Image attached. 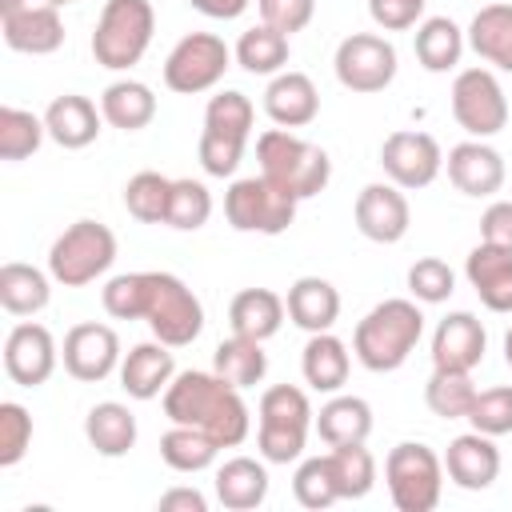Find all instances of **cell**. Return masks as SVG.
<instances>
[{
    "mask_svg": "<svg viewBox=\"0 0 512 512\" xmlns=\"http://www.w3.org/2000/svg\"><path fill=\"white\" fill-rule=\"evenodd\" d=\"M284 296H276L272 288H244L232 296L228 304V324L236 336H248V340H272L284 324Z\"/></svg>",
    "mask_w": 512,
    "mask_h": 512,
    "instance_id": "cell-27",
    "label": "cell"
},
{
    "mask_svg": "<svg viewBox=\"0 0 512 512\" xmlns=\"http://www.w3.org/2000/svg\"><path fill=\"white\" fill-rule=\"evenodd\" d=\"M216 500L228 512H252L268 500V468L252 456H232L216 468Z\"/></svg>",
    "mask_w": 512,
    "mask_h": 512,
    "instance_id": "cell-28",
    "label": "cell"
},
{
    "mask_svg": "<svg viewBox=\"0 0 512 512\" xmlns=\"http://www.w3.org/2000/svg\"><path fill=\"white\" fill-rule=\"evenodd\" d=\"M264 112H268V120L276 128H304V124H312L316 112H320V92H316L312 76L292 72V68L276 72L268 80V88H264Z\"/></svg>",
    "mask_w": 512,
    "mask_h": 512,
    "instance_id": "cell-21",
    "label": "cell"
},
{
    "mask_svg": "<svg viewBox=\"0 0 512 512\" xmlns=\"http://www.w3.org/2000/svg\"><path fill=\"white\" fill-rule=\"evenodd\" d=\"M292 496H296L300 508H312V512L332 508L340 500V484H336V468H332V456L328 452L324 456H308V460L296 464V472H292Z\"/></svg>",
    "mask_w": 512,
    "mask_h": 512,
    "instance_id": "cell-39",
    "label": "cell"
},
{
    "mask_svg": "<svg viewBox=\"0 0 512 512\" xmlns=\"http://www.w3.org/2000/svg\"><path fill=\"white\" fill-rule=\"evenodd\" d=\"M296 196L272 184L268 176H244L232 180L224 192V216L236 232H260V236H280L296 220Z\"/></svg>",
    "mask_w": 512,
    "mask_h": 512,
    "instance_id": "cell-9",
    "label": "cell"
},
{
    "mask_svg": "<svg viewBox=\"0 0 512 512\" xmlns=\"http://www.w3.org/2000/svg\"><path fill=\"white\" fill-rule=\"evenodd\" d=\"M116 260V236L100 220H76L68 224L52 248H48V272L64 288H84L96 276H104Z\"/></svg>",
    "mask_w": 512,
    "mask_h": 512,
    "instance_id": "cell-7",
    "label": "cell"
},
{
    "mask_svg": "<svg viewBox=\"0 0 512 512\" xmlns=\"http://www.w3.org/2000/svg\"><path fill=\"white\" fill-rule=\"evenodd\" d=\"M212 372L224 376V380L236 384V388L260 384L264 372H268L264 340H248V336H236V332H232L228 340L216 344V352H212Z\"/></svg>",
    "mask_w": 512,
    "mask_h": 512,
    "instance_id": "cell-35",
    "label": "cell"
},
{
    "mask_svg": "<svg viewBox=\"0 0 512 512\" xmlns=\"http://www.w3.org/2000/svg\"><path fill=\"white\" fill-rule=\"evenodd\" d=\"M408 292L420 304H444L456 292V272L440 256H420L408 268Z\"/></svg>",
    "mask_w": 512,
    "mask_h": 512,
    "instance_id": "cell-46",
    "label": "cell"
},
{
    "mask_svg": "<svg viewBox=\"0 0 512 512\" xmlns=\"http://www.w3.org/2000/svg\"><path fill=\"white\" fill-rule=\"evenodd\" d=\"M504 364H508V368H512V328H508V332H504Z\"/></svg>",
    "mask_w": 512,
    "mask_h": 512,
    "instance_id": "cell-55",
    "label": "cell"
},
{
    "mask_svg": "<svg viewBox=\"0 0 512 512\" xmlns=\"http://www.w3.org/2000/svg\"><path fill=\"white\" fill-rule=\"evenodd\" d=\"M332 468H336V484H340V500H360L372 492L376 484V456L364 444H340L328 448Z\"/></svg>",
    "mask_w": 512,
    "mask_h": 512,
    "instance_id": "cell-43",
    "label": "cell"
},
{
    "mask_svg": "<svg viewBox=\"0 0 512 512\" xmlns=\"http://www.w3.org/2000/svg\"><path fill=\"white\" fill-rule=\"evenodd\" d=\"M380 168L384 176L404 188V192H416V188H428L440 168H444V152L436 144V136L428 132H416V128H400L392 132L384 144H380Z\"/></svg>",
    "mask_w": 512,
    "mask_h": 512,
    "instance_id": "cell-13",
    "label": "cell"
},
{
    "mask_svg": "<svg viewBox=\"0 0 512 512\" xmlns=\"http://www.w3.org/2000/svg\"><path fill=\"white\" fill-rule=\"evenodd\" d=\"M260 8V24L292 36V32H304L316 16V0H256Z\"/></svg>",
    "mask_w": 512,
    "mask_h": 512,
    "instance_id": "cell-49",
    "label": "cell"
},
{
    "mask_svg": "<svg viewBox=\"0 0 512 512\" xmlns=\"http://www.w3.org/2000/svg\"><path fill=\"white\" fill-rule=\"evenodd\" d=\"M256 448L268 464H292L304 456L308 428L316 424V412L308 404V392L296 384H272L260 396L256 408Z\"/></svg>",
    "mask_w": 512,
    "mask_h": 512,
    "instance_id": "cell-5",
    "label": "cell"
},
{
    "mask_svg": "<svg viewBox=\"0 0 512 512\" xmlns=\"http://www.w3.org/2000/svg\"><path fill=\"white\" fill-rule=\"evenodd\" d=\"M352 216H356L360 236H368L372 244H396V240L408 236V224H412L408 196H404V188H396L392 180L364 184L360 196H356Z\"/></svg>",
    "mask_w": 512,
    "mask_h": 512,
    "instance_id": "cell-14",
    "label": "cell"
},
{
    "mask_svg": "<svg viewBox=\"0 0 512 512\" xmlns=\"http://www.w3.org/2000/svg\"><path fill=\"white\" fill-rule=\"evenodd\" d=\"M152 32L156 12L148 0H108L92 32V56L108 72H128L148 52Z\"/></svg>",
    "mask_w": 512,
    "mask_h": 512,
    "instance_id": "cell-6",
    "label": "cell"
},
{
    "mask_svg": "<svg viewBox=\"0 0 512 512\" xmlns=\"http://www.w3.org/2000/svg\"><path fill=\"white\" fill-rule=\"evenodd\" d=\"M468 424L484 436H508L512 432V384H496V388H484L476 392L472 400V412H468Z\"/></svg>",
    "mask_w": 512,
    "mask_h": 512,
    "instance_id": "cell-45",
    "label": "cell"
},
{
    "mask_svg": "<svg viewBox=\"0 0 512 512\" xmlns=\"http://www.w3.org/2000/svg\"><path fill=\"white\" fill-rule=\"evenodd\" d=\"M316 432L328 448L340 444H364L372 436V404L364 396H336L328 404H320L316 412Z\"/></svg>",
    "mask_w": 512,
    "mask_h": 512,
    "instance_id": "cell-29",
    "label": "cell"
},
{
    "mask_svg": "<svg viewBox=\"0 0 512 512\" xmlns=\"http://www.w3.org/2000/svg\"><path fill=\"white\" fill-rule=\"evenodd\" d=\"M200 16H208V20H236V16H244V8L252 4V0H188Z\"/></svg>",
    "mask_w": 512,
    "mask_h": 512,
    "instance_id": "cell-53",
    "label": "cell"
},
{
    "mask_svg": "<svg viewBox=\"0 0 512 512\" xmlns=\"http://www.w3.org/2000/svg\"><path fill=\"white\" fill-rule=\"evenodd\" d=\"M160 508L164 512H208V500L196 488H172L160 496Z\"/></svg>",
    "mask_w": 512,
    "mask_h": 512,
    "instance_id": "cell-52",
    "label": "cell"
},
{
    "mask_svg": "<svg viewBox=\"0 0 512 512\" xmlns=\"http://www.w3.org/2000/svg\"><path fill=\"white\" fill-rule=\"evenodd\" d=\"M36 4H48V0H0V16H8V12H24V8H36Z\"/></svg>",
    "mask_w": 512,
    "mask_h": 512,
    "instance_id": "cell-54",
    "label": "cell"
},
{
    "mask_svg": "<svg viewBox=\"0 0 512 512\" xmlns=\"http://www.w3.org/2000/svg\"><path fill=\"white\" fill-rule=\"evenodd\" d=\"M196 152H200V164H204V172L208 176H232L236 168H240V160H244V140H232V136H216V132H200V144H196Z\"/></svg>",
    "mask_w": 512,
    "mask_h": 512,
    "instance_id": "cell-48",
    "label": "cell"
},
{
    "mask_svg": "<svg viewBox=\"0 0 512 512\" xmlns=\"http://www.w3.org/2000/svg\"><path fill=\"white\" fill-rule=\"evenodd\" d=\"M168 200H172V180L160 172H136L124 184V208L140 224H164L168 220Z\"/></svg>",
    "mask_w": 512,
    "mask_h": 512,
    "instance_id": "cell-41",
    "label": "cell"
},
{
    "mask_svg": "<svg viewBox=\"0 0 512 512\" xmlns=\"http://www.w3.org/2000/svg\"><path fill=\"white\" fill-rule=\"evenodd\" d=\"M464 276L488 312H500V316L512 312V252L508 248L480 240L464 260Z\"/></svg>",
    "mask_w": 512,
    "mask_h": 512,
    "instance_id": "cell-20",
    "label": "cell"
},
{
    "mask_svg": "<svg viewBox=\"0 0 512 512\" xmlns=\"http://www.w3.org/2000/svg\"><path fill=\"white\" fill-rule=\"evenodd\" d=\"M384 484L400 512H432L444 492V460L428 444L404 440L384 456Z\"/></svg>",
    "mask_w": 512,
    "mask_h": 512,
    "instance_id": "cell-8",
    "label": "cell"
},
{
    "mask_svg": "<svg viewBox=\"0 0 512 512\" xmlns=\"http://www.w3.org/2000/svg\"><path fill=\"white\" fill-rule=\"evenodd\" d=\"M56 360H60L56 340H52V332H48L44 324H36V320L16 324V328L8 332V340H4V372H8V380L20 384V388H40V384L56 372Z\"/></svg>",
    "mask_w": 512,
    "mask_h": 512,
    "instance_id": "cell-16",
    "label": "cell"
},
{
    "mask_svg": "<svg viewBox=\"0 0 512 512\" xmlns=\"http://www.w3.org/2000/svg\"><path fill=\"white\" fill-rule=\"evenodd\" d=\"M488 332L472 312H448L432 332V368L472 372L484 360Z\"/></svg>",
    "mask_w": 512,
    "mask_h": 512,
    "instance_id": "cell-18",
    "label": "cell"
},
{
    "mask_svg": "<svg viewBox=\"0 0 512 512\" xmlns=\"http://www.w3.org/2000/svg\"><path fill=\"white\" fill-rule=\"evenodd\" d=\"M164 416L172 424H188L208 432L220 448H236L248 440L252 416L236 384H228L216 372H176L164 388Z\"/></svg>",
    "mask_w": 512,
    "mask_h": 512,
    "instance_id": "cell-2",
    "label": "cell"
},
{
    "mask_svg": "<svg viewBox=\"0 0 512 512\" xmlns=\"http://www.w3.org/2000/svg\"><path fill=\"white\" fill-rule=\"evenodd\" d=\"M216 452H220V444L208 432L188 428V424H172L160 436V460L172 472H204V468H212Z\"/></svg>",
    "mask_w": 512,
    "mask_h": 512,
    "instance_id": "cell-38",
    "label": "cell"
},
{
    "mask_svg": "<svg viewBox=\"0 0 512 512\" xmlns=\"http://www.w3.org/2000/svg\"><path fill=\"white\" fill-rule=\"evenodd\" d=\"M100 112L112 128L120 132H140L152 124L156 116V96L148 84L140 80H112L104 92H100Z\"/></svg>",
    "mask_w": 512,
    "mask_h": 512,
    "instance_id": "cell-33",
    "label": "cell"
},
{
    "mask_svg": "<svg viewBox=\"0 0 512 512\" xmlns=\"http://www.w3.org/2000/svg\"><path fill=\"white\" fill-rule=\"evenodd\" d=\"M348 368H352V356H348V344L332 332H312L304 352H300V372H304V384L312 392H340L348 384Z\"/></svg>",
    "mask_w": 512,
    "mask_h": 512,
    "instance_id": "cell-25",
    "label": "cell"
},
{
    "mask_svg": "<svg viewBox=\"0 0 512 512\" xmlns=\"http://www.w3.org/2000/svg\"><path fill=\"white\" fill-rule=\"evenodd\" d=\"M64 372L84 384H100L120 368V336L108 324H76L64 336Z\"/></svg>",
    "mask_w": 512,
    "mask_h": 512,
    "instance_id": "cell-15",
    "label": "cell"
},
{
    "mask_svg": "<svg viewBox=\"0 0 512 512\" xmlns=\"http://www.w3.org/2000/svg\"><path fill=\"white\" fill-rule=\"evenodd\" d=\"M452 116L472 140H488L508 124V96L492 68H464L452 80Z\"/></svg>",
    "mask_w": 512,
    "mask_h": 512,
    "instance_id": "cell-11",
    "label": "cell"
},
{
    "mask_svg": "<svg viewBox=\"0 0 512 512\" xmlns=\"http://www.w3.org/2000/svg\"><path fill=\"white\" fill-rule=\"evenodd\" d=\"M464 44L468 40H464L460 24L448 16H428L412 36V48H416V60L424 72H452L464 56Z\"/></svg>",
    "mask_w": 512,
    "mask_h": 512,
    "instance_id": "cell-34",
    "label": "cell"
},
{
    "mask_svg": "<svg viewBox=\"0 0 512 512\" xmlns=\"http://www.w3.org/2000/svg\"><path fill=\"white\" fill-rule=\"evenodd\" d=\"M208 216H212V192L192 176L172 180V200H168V220L164 224L176 228V232H196V228L208 224Z\"/></svg>",
    "mask_w": 512,
    "mask_h": 512,
    "instance_id": "cell-44",
    "label": "cell"
},
{
    "mask_svg": "<svg viewBox=\"0 0 512 512\" xmlns=\"http://www.w3.org/2000/svg\"><path fill=\"white\" fill-rule=\"evenodd\" d=\"M284 304H288V320L296 328H304L308 336L312 332H332V324L340 316V292L324 276H300L288 288Z\"/></svg>",
    "mask_w": 512,
    "mask_h": 512,
    "instance_id": "cell-26",
    "label": "cell"
},
{
    "mask_svg": "<svg viewBox=\"0 0 512 512\" xmlns=\"http://www.w3.org/2000/svg\"><path fill=\"white\" fill-rule=\"evenodd\" d=\"M84 436H88V444H92L100 456H108V460L128 456L132 444H136V416H132L128 404H120V400H100V404H92L88 416H84Z\"/></svg>",
    "mask_w": 512,
    "mask_h": 512,
    "instance_id": "cell-31",
    "label": "cell"
},
{
    "mask_svg": "<svg viewBox=\"0 0 512 512\" xmlns=\"http://www.w3.org/2000/svg\"><path fill=\"white\" fill-rule=\"evenodd\" d=\"M100 120H104V112H100L88 96H80V92L56 96V100L48 104V112H44L48 136H52L60 148H68V152L88 148V144L100 136Z\"/></svg>",
    "mask_w": 512,
    "mask_h": 512,
    "instance_id": "cell-24",
    "label": "cell"
},
{
    "mask_svg": "<svg viewBox=\"0 0 512 512\" xmlns=\"http://www.w3.org/2000/svg\"><path fill=\"white\" fill-rule=\"evenodd\" d=\"M288 52H292L288 48V36L276 32V28H268V24H256V28L240 32V40L232 48L236 64L244 72H252V76H276V72H284L288 68Z\"/></svg>",
    "mask_w": 512,
    "mask_h": 512,
    "instance_id": "cell-36",
    "label": "cell"
},
{
    "mask_svg": "<svg viewBox=\"0 0 512 512\" xmlns=\"http://www.w3.org/2000/svg\"><path fill=\"white\" fill-rule=\"evenodd\" d=\"M176 376L172 348L164 340H144L120 360V388L132 400H156Z\"/></svg>",
    "mask_w": 512,
    "mask_h": 512,
    "instance_id": "cell-23",
    "label": "cell"
},
{
    "mask_svg": "<svg viewBox=\"0 0 512 512\" xmlns=\"http://www.w3.org/2000/svg\"><path fill=\"white\" fill-rule=\"evenodd\" d=\"M52 300V272H40L32 264L8 260L0 268V308L8 316H36Z\"/></svg>",
    "mask_w": 512,
    "mask_h": 512,
    "instance_id": "cell-30",
    "label": "cell"
},
{
    "mask_svg": "<svg viewBox=\"0 0 512 512\" xmlns=\"http://www.w3.org/2000/svg\"><path fill=\"white\" fill-rule=\"evenodd\" d=\"M252 120H256V108H252V100H248L244 92H236V88L216 92V96L208 100V108H204V128H208V132L232 136V140H244V144H248V136H252Z\"/></svg>",
    "mask_w": 512,
    "mask_h": 512,
    "instance_id": "cell-42",
    "label": "cell"
},
{
    "mask_svg": "<svg viewBox=\"0 0 512 512\" xmlns=\"http://www.w3.org/2000/svg\"><path fill=\"white\" fill-rule=\"evenodd\" d=\"M428 0H368V16L384 32H404L424 16Z\"/></svg>",
    "mask_w": 512,
    "mask_h": 512,
    "instance_id": "cell-50",
    "label": "cell"
},
{
    "mask_svg": "<svg viewBox=\"0 0 512 512\" xmlns=\"http://www.w3.org/2000/svg\"><path fill=\"white\" fill-rule=\"evenodd\" d=\"M480 240L512 252V200H492L480 216Z\"/></svg>",
    "mask_w": 512,
    "mask_h": 512,
    "instance_id": "cell-51",
    "label": "cell"
},
{
    "mask_svg": "<svg viewBox=\"0 0 512 512\" xmlns=\"http://www.w3.org/2000/svg\"><path fill=\"white\" fill-rule=\"evenodd\" d=\"M424 336V312L416 308V300L392 296L380 300L372 312H364V320L352 332V352L368 372H396L420 344Z\"/></svg>",
    "mask_w": 512,
    "mask_h": 512,
    "instance_id": "cell-3",
    "label": "cell"
},
{
    "mask_svg": "<svg viewBox=\"0 0 512 512\" xmlns=\"http://www.w3.org/2000/svg\"><path fill=\"white\" fill-rule=\"evenodd\" d=\"M332 68H336V80L348 92L372 96V92H384L396 80V48L380 32H352L336 44Z\"/></svg>",
    "mask_w": 512,
    "mask_h": 512,
    "instance_id": "cell-12",
    "label": "cell"
},
{
    "mask_svg": "<svg viewBox=\"0 0 512 512\" xmlns=\"http://www.w3.org/2000/svg\"><path fill=\"white\" fill-rule=\"evenodd\" d=\"M476 384L472 372H456V368H432L428 384H424V404L432 416L440 420H468L472 400H476Z\"/></svg>",
    "mask_w": 512,
    "mask_h": 512,
    "instance_id": "cell-37",
    "label": "cell"
},
{
    "mask_svg": "<svg viewBox=\"0 0 512 512\" xmlns=\"http://www.w3.org/2000/svg\"><path fill=\"white\" fill-rule=\"evenodd\" d=\"M0 32H4V44L24 56H48L64 44V20H60L56 4L8 12V16H0Z\"/></svg>",
    "mask_w": 512,
    "mask_h": 512,
    "instance_id": "cell-22",
    "label": "cell"
},
{
    "mask_svg": "<svg viewBox=\"0 0 512 512\" xmlns=\"http://www.w3.org/2000/svg\"><path fill=\"white\" fill-rule=\"evenodd\" d=\"M444 476L464 492H484L500 476V448L484 432H464L444 452Z\"/></svg>",
    "mask_w": 512,
    "mask_h": 512,
    "instance_id": "cell-17",
    "label": "cell"
},
{
    "mask_svg": "<svg viewBox=\"0 0 512 512\" xmlns=\"http://www.w3.org/2000/svg\"><path fill=\"white\" fill-rule=\"evenodd\" d=\"M448 180L464 196H496L504 188V156L484 140H464L448 148Z\"/></svg>",
    "mask_w": 512,
    "mask_h": 512,
    "instance_id": "cell-19",
    "label": "cell"
},
{
    "mask_svg": "<svg viewBox=\"0 0 512 512\" xmlns=\"http://www.w3.org/2000/svg\"><path fill=\"white\" fill-rule=\"evenodd\" d=\"M468 48L500 68V72H512V4H488L472 16L468 24Z\"/></svg>",
    "mask_w": 512,
    "mask_h": 512,
    "instance_id": "cell-32",
    "label": "cell"
},
{
    "mask_svg": "<svg viewBox=\"0 0 512 512\" xmlns=\"http://www.w3.org/2000/svg\"><path fill=\"white\" fill-rule=\"evenodd\" d=\"M48 4H56V8H64V4H76V0H48Z\"/></svg>",
    "mask_w": 512,
    "mask_h": 512,
    "instance_id": "cell-56",
    "label": "cell"
},
{
    "mask_svg": "<svg viewBox=\"0 0 512 512\" xmlns=\"http://www.w3.org/2000/svg\"><path fill=\"white\" fill-rule=\"evenodd\" d=\"M32 444V416L24 404L16 400H4L0 404V468H12L24 460Z\"/></svg>",
    "mask_w": 512,
    "mask_h": 512,
    "instance_id": "cell-47",
    "label": "cell"
},
{
    "mask_svg": "<svg viewBox=\"0 0 512 512\" xmlns=\"http://www.w3.org/2000/svg\"><path fill=\"white\" fill-rule=\"evenodd\" d=\"M44 136H48L44 116H32V112L12 108V104L0 108V156H4L8 164L28 160V156L44 144Z\"/></svg>",
    "mask_w": 512,
    "mask_h": 512,
    "instance_id": "cell-40",
    "label": "cell"
},
{
    "mask_svg": "<svg viewBox=\"0 0 512 512\" xmlns=\"http://www.w3.org/2000/svg\"><path fill=\"white\" fill-rule=\"evenodd\" d=\"M228 64H232V48L216 32H188L172 44L164 60V84L180 96H196V92L216 88Z\"/></svg>",
    "mask_w": 512,
    "mask_h": 512,
    "instance_id": "cell-10",
    "label": "cell"
},
{
    "mask_svg": "<svg viewBox=\"0 0 512 512\" xmlns=\"http://www.w3.org/2000/svg\"><path fill=\"white\" fill-rule=\"evenodd\" d=\"M100 304L116 320H144L168 348H188L204 328L200 296L172 272H120L104 284Z\"/></svg>",
    "mask_w": 512,
    "mask_h": 512,
    "instance_id": "cell-1",
    "label": "cell"
},
{
    "mask_svg": "<svg viewBox=\"0 0 512 512\" xmlns=\"http://www.w3.org/2000/svg\"><path fill=\"white\" fill-rule=\"evenodd\" d=\"M256 160H260V176H268L272 184H280L284 192H292L296 200L320 196L332 180V160L320 144L296 136L292 128H268L256 136Z\"/></svg>",
    "mask_w": 512,
    "mask_h": 512,
    "instance_id": "cell-4",
    "label": "cell"
}]
</instances>
